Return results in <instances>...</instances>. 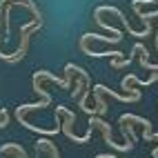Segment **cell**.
I'll return each instance as SVG.
<instances>
[{"label":"cell","mask_w":158,"mask_h":158,"mask_svg":"<svg viewBox=\"0 0 158 158\" xmlns=\"http://www.w3.org/2000/svg\"><path fill=\"white\" fill-rule=\"evenodd\" d=\"M134 51H136V54H138V60H140V65H143L145 69H149V71H154L156 76H158V65H154V62H149V60H147V56H149V54H147V49H145V45H140V43H136V45H134Z\"/></svg>","instance_id":"7a4b0ae2"},{"label":"cell","mask_w":158,"mask_h":158,"mask_svg":"<svg viewBox=\"0 0 158 158\" xmlns=\"http://www.w3.org/2000/svg\"><path fill=\"white\" fill-rule=\"evenodd\" d=\"M96 158H116V156H107V154H100V156H96Z\"/></svg>","instance_id":"5b68a950"},{"label":"cell","mask_w":158,"mask_h":158,"mask_svg":"<svg viewBox=\"0 0 158 158\" xmlns=\"http://www.w3.org/2000/svg\"><path fill=\"white\" fill-rule=\"evenodd\" d=\"M0 154H14L16 158H27V154H25V149L20 145H16V143H9V145H2L0 147Z\"/></svg>","instance_id":"3957f363"},{"label":"cell","mask_w":158,"mask_h":158,"mask_svg":"<svg viewBox=\"0 0 158 158\" xmlns=\"http://www.w3.org/2000/svg\"><path fill=\"white\" fill-rule=\"evenodd\" d=\"M94 91H98V94H109V96H114V98H118V100H123V102H136L140 98V94L138 91H134L131 96H123V94H118V91H114V89H109V87H105V85H96L94 87Z\"/></svg>","instance_id":"6da1fadb"},{"label":"cell","mask_w":158,"mask_h":158,"mask_svg":"<svg viewBox=\"0 0 158 158\" xmlns=\"http://www.w3.org/2000/svg\"><path fill=\"white\" fill-rule=\"evenodd\" d=\"M96 105H98L96 109H98V114H100V116H102V114H107V102L102 100V96H100L98 91H96Z\"/></svg>","instance_id":"277c9868"}]
</instances>
